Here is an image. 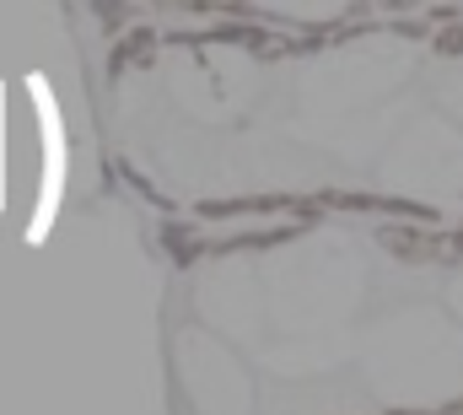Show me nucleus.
<instances>
[{
  "instance_id": "obj_1",
  "label": "nucleus",
  "mask_w": 463,
  "mask_h": 415,
  "mask_svg": "<svg viewBox=\"0 0 463 415\" xmlns=\"http://www.w3.org/2000/svg\"><path fill=\"white\" fill-rule=\"evenodd\" d=\"M453 243H458V248H463V232H453Z\"/></svg>"
}]
</instances>
